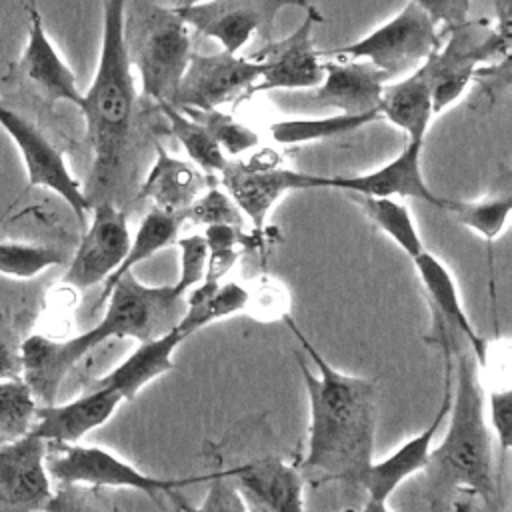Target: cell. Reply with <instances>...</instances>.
Masks as SVG:
<instances>
[{
	"mask_svg": "<svg viewBox=\"0 0 512 512\" xmlns=\"http://www.w3.org/2000/svg\"><path fill=\"white\" fill-rule=\"evenodd\" d=\"M208 480L210 488L198 506H192L178 494H172V498L178 504V512H236V500L240 494L230 482L226 470L210 472Z\"/></svg>",
	"mask_w": 512,
	"mask_h": 512,
	"instance_id": "38",
	"label": "cell"
},
{
	"mask_svg": "<svg viewBox=\"0 0 512 512\" xmlns=\"http://www.w3.org/2000/svg\"><path fill=\"white\" fill-rule=\"evenodd\" d=\"M324 18L314 4L304 8V20L286 38L272 40L252 56L260 64V78L250 88L248 98L272 90H304L322 82V56L314 46V28Z\"/></svg>",
	"mask_w": 512,
	"mask_h": 512,
	"instance_id": "12",
	"label": "cell"
},
{
	"mask_svg": "<svg viewBox=\"0 0 512 512\" xmlns=\"http://www.w3.org/2000/svg\"><path fill=\"white\" fill-rule=\"evenodd\" d=\"M126 2L102 0L98 66L78 106L94 156L90 188L84 190L90 204L98 200L112 202V194L126 180L124 174L132 162L136 86L124 40Z\"/></svg>",
	"mask_w": 512,
	"mask_h": 512,
	"instance_id": "4",
	"label": "cell"
},
{
	"mask_svg": "<svg viewBox=\"0 0 512 512\" xmlns=\"http://www.w3.org/2000/svg\"><path fill=\"white\" fill-rule=\"evenodd\" d=\"M308 4V0H206L172 8L192 32L216 40L230 54H240L254 36L272 38L276 16L284 8Z\"/></svg>",
	"mask_w": 512,
	"mask_h": 512,
	"instance_id": "10",
	"label": "cell"
},
{
	"mask_svg": "<svg viewBox=\"0 0 512 512\" xmlns=\"http://www.w3.org/2000/svg\"><path fill=\"white\" fill-rule=\"evenodd\" d=\"M354 200L368 220L374 222V226L380 228L410 260L424 250L416 222L406 204L398 202L396 198H372L356 194Z\"/></svg>",
	"mask_w": 512,
	"mask_h": 512,
	"instance_id": "31",
	"label": "cell"
},
{
	"mask_svg": "<svg viewBox=\"0 0 512 512\" xmlns=\"http://www.w3.org/2000/svg\"><path fill=\"white\" fill-rule=\"evenodd\" d=\"M412 264L420 278V284L424 286V292H426L430 304L434 306V314L444 324L454 326L466 338V342L472 350V356L476 358V362L482 368H486V358H488L486 340L482 336H478V332L474 330V326L464 310V304L460 300V292H458L452 272L444 266L442 260H438L428 250H422L416 258H412Z\"/></svg>",
	"mask_w": 512,
	"mask_h": 512,
	"instance_id": "24",
	"label": "cell"
},
{
	"mask_svg": "<svg viewBox=\"0 0 512 512\" xmlns=\"http://www.w3.org/2000/svg\"><path fill=\"white\" fill-rule=\"evenodd\" d=\"M124 40L130 64L136 66L142 94L152 102H170L188 66L192 30L172 6L152 0L126 2Z\"/></svg>",
	"mask_w": 512,
	"mask_h": 512,
	"instance_id": "5",
	"label": "cell"
},
{
	"mask_svg": "<svg viewBox=\"0 0 512 512\" xmlns=\"http://www.w3.org/2000/svg\"><path fill=\"white\" fill-rule=\"evenodd\" d=\"M260 78V64L226 50L192 52L178 88L168 104L184 110H216L228 102L248 100L250 88Z\"/></svg>",
	"mask_w": 512,
	"mask_h": 512,
	"instance_id": "11",
	"label": "cell"
},
{
	"mask_svg": "<svg viewBox=\"0 0 512 512\" xmlns=\"http://www.w3.org/2000/svg\"><path fill=\"white\" fill-rule=\"evenodd\" d=\"M154 152V162L142 180L138 196L150 198L154 208L186 216L192 202L204 190L214 186L216 178L208 176L188 160L174 158L160 144H154Z\"/></svg>",
	"mask_w": 512,
	"mask_h": 512,
	"instance_id": "22",
	"label": "cell"
},
{
	"mask_svg": "<svg viewBox=\"0 0 512 512\" xmlns=\"http://www.w3.org/2000/svg\"><path fill=\"white\" fill-rule=\"evenodd\" d=\"M458 224L480 234L488 244L490 274H492V242L506 230V222L512 210V194H498L482 200H452L442 198V206Z\"/></svg>",
	"mask_w": 512,
	"mask_h": 512,
	"instance_id": "29",
	"label": "cell"
},
{
	"mask_svg": "<svg viewBox=\"0 0 512 512\" xmlns=\"http://www.w3.org/2000/svg\"><path fill=\"white\" fill-rule=\"evenodd\" d=\"M48 442L28 432L0 444V502L4 506L38 512L52 496L46 470Z\"/></svg>",
	"mask_w": 512,
	"mask_h": 512,
	"instance_id": "16",
	"label": "cell"
},
{
	"mask_svg": "<svg viewBox=\"0 0 512 512\" xmlns=\"http://www.w3.org/2000/svg\"><path fill=\"white\" fill-rule=\"evenodd\" d=\"M112 512H120V508L114 504V506H112Z\"/></svg>",
	"mask_w": 512,
	"mask_h": 512,
	"instance_id": "48",
	"label": "cell"
},
{
	"mask_svg": "<svg viewBox=\"0 0 512 512\" xmlns=\"http://www.w3.org/2000/svg\"><path fill=\"white\" fill-rule=\"evenodd\" d=\"M156 106L166 118L172 136L186 150L192 164H196L208 176L216 178L224 168V164L228 162V158L222 152V148L216 144V140L208 134V130L196 120H192L188 114H184L180 108L168 102H160Z\"/></svg>",
	"mask_w": 512,
	"mask_h": 512,
	"instance_id": "30",
	"label": "cell"
},
{
	"mask_svg": "<svg viewBox=\"0 0 512 512\" xmlns=\"http://www.w3.org/2000/svg\"><path fill=\"white\" fill-rule=\"evenodd\" d=\"M424 140H408L404 150L384 166L356 176H328V188L372 198H416L440 210L442 196H436L420 166Z\"/></svg>",
	"mask_w": 512,
	"mask_h": 512,
	"instance_id": "17",
	"label": "cell"
},
{
	"mask_svg": "<svg viewBox=\"0 0 512 512\" xmlns=\"http://www.w3.org/2000/svg\"><path fill=\"white\" fill-rule=\"evenodd\" d=\"M284 322L318 368V374H314L298 360L310 404L308 452L302 466L320 478L360 486L374 462L376 382L336 370L294 324L290 314Z\"/></svg>",
	"mask_w": 512,
	"mask_h": 512,
	"instance_id": "2",
	"label": "cell"
},
{
	"mask_svg": "<svg viewBox=\"0 0 512 512\" xmlns=\"http://www.w3.org/2000/svg\"><path fill=\"white\" fill-rule=\"evenodd\" d=\"M0 126L20 152L28 184L42 186L58 194L84 228L92 204L80 182L68 170L62 152L28 118L4 104H0Z\"/></svg>",
	"mask_w": 512,
	"mask_h": 512,
	"instance_id": "13",
	"label": "cell"
},
{
	"mask_svg": "<svg viewBox=\"0 0 512 512\" xmlns=\"http://www.w3.org/2000/svg\"><path fill=\"white\" fill-rule=\"evenodd\" d=\"M184 114H188L192 120L202 124L208 134L216 140V144L222 148L224 154L238 156L246 150H252L260 144V136L240 120H236L232 114L216 110H196V108H184Z\"/></svg>",
	"mask_w": 512,
	"mask_h": 512,
	"instance_id": "34",
	"label": "cell"
},
{
	"mask_svg": "<svg viewBox=\"0 0 512 512\" xmlns=\"http://www.w3.org/2000/svg\"><path fill=\"white\" fill-rule=\"evenodd\" d=\"M378 112L380 118L404 130L408 140H426L434 110L430 78L422 64L406 78L384 84Z\"/></svg>",
	"mask_w": 512,
	"mask_h": 512,
	"instance_id": "25",
	"label": "cell"
},
{
	"mask_svg": "<svg viewBox=\"0 0 512 512\" xmlns=\"http://www.w3.org/2000/svg\"><path fill=\"white\" fill-rule=\"evenodd\" d=\"M436 26L444 30L456 28L468 20L472 0H412Z\"/></svg>",
	"mask_w": 512,
	"mask_h": 512,
	"instance_id": "42",
	"label": "cell"
},
{
	"mask_svg": "<svg viewBox=\"0 0 512 512\" xmlns=\"http://www.w3.org/2000/svg\"><path fill=\"white\" fill-rule=\"evenodd\" d=\"M454 512H488L486 508H482V510H478L476 506H474V502H472V498H456L454 502H452V506H450Z\"/></svg>",
	"mask_w": 512,
	"mask_h": 512,
	"instance_id": "44",
	"label": "cell"
},
{
	"mask_svg": "<svg viewBox=\"0 0 512 512\" xmlns=\"http://www.w3.org/2000/svg\"><path fill=\"white\" fill-rule=\"evenodd\" d=\"M278 162V154L264 148L248 160H228L216 176L256 234H266L268 214L284 194L328 188V176L280 168Z\"/></svg>",
	"mask_w": 512,
	"mask_h": 512,
	"instance_id": "8",
	"label": "cell"
},
{
	"mask_svg": "<svg viewBox=\"0 0 512 512\" xmlns=\"http://www.w3.org/2000/svg\"><path fill=\"white\" fill-rule=\"evenodd\" d=\"M356 512H392V510L388 508V504H386L384 500L368 498V500L362 504V508L356 510Z\"/></svg>",
	"mask_w": 512,
	"mask_h": 512,
	"instance_id": "45",
	"label": "cell"
},
{
	"mask_svg": "<svg viewBox=\"0 0 512 512\" xmlns=\"http://www.w3.org/2000/svg\"><path fill=\"white\" fill-rule=\"evenodd\" d=\"M186 222L184 214H174V212H164L160 208H150L144 218L138 224V230L134 234V238L130 240L128 252L122 260V264L104 280V288L98 296V304L96 308H102L104 298L110 290V286L126 272H130L136 264L152 258L156 252L172 246L178 238V232L182 228V224Z\"/></svg>",
	"mask_w": 512,
	"mask_h": 512,
	"instance_id": "26",
	"label": "cell"
},
{
	"mask_svg": "<svg viewBox=\"0 0 512 512\" xmlns=\"http://www.w3.org/2000/svg\"><path fill=\"white\" fill-rule=\"evenodd\" d=\"M236 512H258V510L252 508V506H248V504L242 500V496H238V500H236Z\"/></svg>",
	"mask_w": 512,
	"mask_h": 512,
	"instance_id": "46",
	"label": "cell"
},
{
	"mask_svg": "<svg viewBox=\"0 0 512 512\" xmlns=\"http://www.w3.org/2000/svg\"><path fill=\"white\" fill-rule=\"evenodd\" d=\"M374 120H380V112L366 114H332L322 118H286L268 126V132L276 144H306L316 140H328L346 132H354Z\"/></svg>",
	"mask_w": 512,
	"mask_h": 512,
	"instance_id": "28",
	"label": "cell"
},
{
	"mask_svg": "<svg viewBox=\"0 0 512 512\" xmlns=\"http://www.w3.org/2000/svg\"><path fill=\"white\" fill-rule=\"evenodd\" d=\"M242 500L258 512H306L304 478L278 456H266L226 470Z\"/></svg>",
	"mask_w": 512,
	"mask_h": 512,
	"instance_id": "18",
	"label": "cell"
},
{
	"mask_svg": "<svg viewBox=\"0 0 512 512\" xmlns=\"http://www.w3.org/2000/svg\"><path fill=\"white\" fill-rule=\"evenodd\" d=\"M488 420L494 430L498 448H500V464L512 446V390L510 386L496 388L488 396Z\"/></svg>",
	"mask_w": 512,
	"mask_h": 512,
	"instance_id": "40",
	"label": "cell"
},
{
	"mask_svg": "<svg viewBox=\"0 0 512 512\" xmlns=\"http://www.w3.org/2000/svg\"><path fill=\"white\" fill-rule=\"evenodd\" d=\"M440 42L442 34L432 18L408 0L396 16L376 30L340 48L320 52V56L322 60H366L392 80L424 64L428 56L438 50Z\"/></svg>",
	"mask_w": 512,
	"mask_h": 512,
	"instance_id": "7",
	"label": "cell"
},
{
	"mask_svg": "<svg viewBox=\"0 0 512 512\" xmlns=\"http://www.w3.org/2000/svg\"><path fill=\"white\" fill-rule=\"evenodd\" d=\"M186 220H192L196 224L212 226V224H228V226H238L244 228L246 218L234 204V200L218 190L216 186H210L204 190L188 208Z\"/></svg>",
	"mask_w": 512,
	"mask_h": 512,
	"instance_id": "36",
	"label": "cell"
},
{
	"mask_svg": "<svg viewBox=\"0 0 512 512\" xmlns=\"http://www.w3.org/2000/svg\"><path fill=\"white\" fill-rule=\"evenodd\" d=\"M322 82L312 92V102L338 108L344 114L378 110L388 76L366 60H324Z\"/></svg>",
	"mask_w": 512,
	"mask_h": 512,
	"instance_id": "20",
	"label": "cell"
},
{
	"mask_svg": "<svg viewBox=\"0 0 512 512\" xmlns=\"http://www.w3.org/2000/svg\"><path fill=\"white\" fill-rule=\"evenodd\" d=\"M248 292L238 282H200L186 294V312L178 326L192 336L200 328L246 310Z\"/></svg>",
	"mask_w": 512,
	"mask_h": 512,
	"instance_id": "27",
	"label": "cell"
},
{
	"mask_svg": "<svg viewBox=\"0 0 512 512\" xmlns=\"http://www.w3.org/2000/svg\"><path fill=\"white\" fill-rule=\"evenodd\" d=\"M22 338L6 310L0 308V382L22 378Z\"/></svg>",
	"mask_w": 512,
	"mask_h": 512,
	"instance_id": "41",
	"label": "cell"
},
{
	"mask_svg": "<svg viewBox=\"0 0 512 512\" xmlns=\"http://www.w3.org/2000/svg\"><path fill=\"white\" fill-rule=\"evenodd\" d=\"M120 402L122 396L112 388H86L70 402L38 406L30 432L48 444H78L106 424Z\"/></svg>",
	"mask_w": 512,
	"mask_h": 512,
	"instance_id": "19",
	"label": "cell"
},
{
	"mask_svg": "<svg viewBox=\"0 0 512 512\" xmlns=\"http://www.w3.org/2000/svg\"><path fill=\"white\" fill-rule=\"evenodd\" d=\"M112 506L96 486L62 484L58 492H52L42 512H112Z\"/></svg>",
	"mask_w": 512,
	"mask_h": 512,
	"instance_id": "37",
	"label": "cell"
},
{
	"mask_svg": "<svg viewBox=\"0 0 512 512\" xmlns=\"http://www.w3.org/2000/svg\"><path fill=\"white\" fill-rule=\"evenodd\" d=\"M452 358L456 362H452L450 424L442 442L430 450L424 496L434 512H444L462 496L480 500L488 512H504L478 362L460 350Z\"/></svg>",
	"mask_w": 512,
	"mask_h": 512,
	"instance_id": "3",
	"label": "cell"
},
{
	"mask_svg": "<svg viewBox=\"0 0 512 512\" xmlns=\"http://www.w3.org/2000/svg\"><path fill=\"white\" fill-rule=\"evenodd\" d=\"M174 8L178 6H190V4H198V2H206V0H170Z\"/></svg>",
	"mask_w": 512,
	"mask_h": 512,
	"instance_id": "47",
	"label": "cell"
},
{
	"mask_svg": "<svg viewBox=\"0 0 512 512\" xmlns=\"http://www.w3.org/2000/svg\"><path fill=\"white\" fill-rule=\"evenodd\" d=\"M66 262V254L58 248L32 242H0V274L16 280L38 276L50 266Z\"/></svg>",
	"mask_w": 512,
	"mask_h": 512,
	"instance_id": "32",
	"label": "cell"
},
{
	"mask_svg": "<svg viewBox=\"0 0 512 512\" xmlns=\"http://www.w3.org/2000/svg\"><path fill=\"white\" fill-rule=\"evenodd\" d=\"M446 32V40L422 64L430 78L434 116L462 96L478 68L510 56L512 38L490 20L468 18Z\"/></svg>",
	"mask_w": 512,
	"mask_h": 512,
	"instance_id": "6",
	"label": "cell"
},
{
	"mask_svg": "<svg viewBox=\"0 0 512 512\" xmlns=\"http://www.w3.org/2000/svg\"><path fill=\"white\" fill-rule=\"evenodd\" d=\"M186 338L188 334L180 326H174L158 338L140 342L138 348L114 370L94 378L86 388H112L122 396V400H134L150 380L174 370L172 354Z\"/></svg>",
	"mask_w": 512,
	"mask_h": 512,
	"instance_id": "23",
	"label": "cell"
},
{
	"mask_svg": "<svg viewBox=\"0 0 512 512\" xmlns=\"http://www.w3.org/2000/svg\"><path fill=\"white\" fill-rule=\"evenodd\" d=\"M186 294L178 282L146 286L130 270L110 286L102 304V318L86 332L64 340L44 334L22 338V380L38 406L54 404L68 372L106 340L134 338L146 342L178 326L186 312Z\"/></svg>",
	"mask_w": 512,
	"mask_h": 512,
	"instance_id": "1",
	"label": "cell"
},
{
	"mask_svg": "<svg viewBox=\"0 0 512 512\" xmlns=\"http://www.w3.org/2000/svg\"><path fill=\"white\" fill-rule=\"evenodd\" d=\"M246 312H250L258 320H284L290 314V292L288 288L272 278V276H258L248 286Z\"/></svg>",
	"mask_w": 512,
	"mask_h": 512,
	"instance_id": "35",
	"label": "cell"
},
{
	"mask_svg": "<svg viewBox=\"0 0 512 512\" xmlns=\"http://www.w3.org/2000/svg\"><path fill=\"white\" fill-rule=\"evenodd\" d=\"M56 454H46V470L60 484H82L96 488H132L156 498L158 494L172 496L178 488L196 484L206 476L160 478L138 470L134 464L118 458L100 446L54 444Z\"/></svg>",
	"mask_w": 512,
	"mask_h": 512,
	"instance_id": "9",
	"label": "cell"
},
{
	"mask_svg": "<svg viewBox=\"0 0 512 512\" xmlns=\"http://www.w3.org/2000/svg\"><path fill=\"white\" fill-rule=\"evenodd\" d=\"M174 246H178L180 250V274L176 282L184 286L186 292H190L194 286H198L204 280V270H206L204 238L202 234L176 238Z\"/></svg>",
	"mask_w": 512,
	"mask_h": 512,
	"instance_id": "39",
	"label": "cell"
},
{
	"mask_svg": "<svg viewBox=\"0 0 512 512\" xmlns=\"http://www.w3.org/2000/svg\"><path fill=\"white\" fill-rule=\"evenodd\" d=\"M28 16V38L18 60V68L50 100H64L78 108L82 102V92L78 90L76 76L48 38L36 0H28Z\"/></svg>",
	"mask_w": 512,
	"mask_h": 512,
	"instance_id": "21",
	"label": "cell"
},
{
	"mask_svg": "<svg viewBox=\"0 0 512 512\" xmlns=\"http://www.w3.org/2000/svg\"><path fill=\"white\" fill-rule=\"evenodd\" d=\"M438 332L442 336V350H444V388H442V400L438 412L432 416L430 424L406 440L400 448H396L392 454H388L380 462H372L370 468L366 470L362 478V488L366 490L368 498L376 500H388V496L412 474L422 472L426 468L430 450H432V440L436 432L440 430L442 422L448 418L450 404H452V352L446 342V330L444 322L440 320Z\"/></svg>",
	"mask_w": 512,
	"mask_h": 512,
	"instance_id": "15",
	"label": "cell"
},
{
	"mask_svg": "<svg viewBox=\"0 0 512 512\" xmlns=\"http://www.w3.org/2000/svg\"><path fill=\"white\" fill-rule=\"evenodd\" d=\"M92 210V220L84 226L80 244L62 276V282L76 290L104 282L122 264L132 240L128 212L122 206L98 200Z\"/></svg>",
	"mask_w": 512,
	"mask_h": 512,
	"instance_id": "14",
	"label": "cell"
},
{
	"mask_svg": "<svg viewBox=\"0 0 512 512\" xmlns=\"http://www.w3.org/2000/svg\"><path fill=\"white\" fill-rule=\"evenodd\" d=\"M496 6V26L512 38V0H494Z\"/></svg>",
	"mask_w": 512,
	"mask_h": 512,
	"instance_id": "43",
	"label": "cell"
},
{
	"mask_svg": "<svg viewBox=\"0 0 512 512\" xmlns=\"http://www.w3.org/2000/svg\"><path fill=\"white\" fill-rule=\"evenodd\" d=\"M38 402L22 378L0 382V444L30 432Z\"/></svg>",
	"mask_w": 512,
	"mask_h": 512,
	"instance_id": "33",
	"label": "cell"
}]
</instances>
